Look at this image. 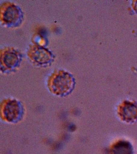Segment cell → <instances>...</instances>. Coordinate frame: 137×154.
I'll return each mask as SVG.
<instances>
[{
	"instance_id": "obj_1",
	"label": "cell",
	"mask_w": 137,
	"mask_h": 154,
	"mask_svg": "<svg viewBox=\"0 0 137 154\" xmlns=\"http://www.w3.org/2000/svg\"><path fill=\"white\" fill-rule=\"evenodd\" d=\"M117 114L122 121L133 123L137 121V102L125 100L117 108Z\"/></svg>"
},
{
	"instance_id": "obj_2",
	"label": "cell",
	"mask_w": 137,
	"mask_h": 154,
	"mask_svg": "<svg viewBox=\"0 0 137 154\" xmlns=\"http://www.w3.org/2000/svg\"><path fill=\"white\" fill-rule=\"evenodd\" d=\"M51 83L54 90L65 91L68 90L71 85V78L68 73L59 71L53 75Z\"/></svg>"
},
{
	"instance_id": "obj_3",
	"label": "cell",
	"mask_w": 137,
	"mask_h": 154,
	"mask_svg": "<svg viewBox=\"0 0 137 154\" xmlns=\"http://www.w3.org/2000/svg\"><path fill=\"white\" fill-rule=\"evenodd\" d=\"M109 154H133V146L128 141L118 140L111 147Z\"/></svg>"
},
{
	"instance_id": "obj_4",
	"label": "cell",
	"mask_w": 137,
	"mask_h": 154,
	"mask_svg": "<svg viewBox=\"0 0 137 154\" xmlns=\"http://www.w3.org/2000/svg\"><path fill=\"white\" fill-rule=\"evenodd\" d=\"M30 55L32 60L41 63H45L50 60V54L45 49L39 47H35L31 49Z\"/></svg>"
},
{
	"instance_id": "obj_5",
	"label": "cell",
	"mask_w": 137,
	"mask_h": 154,
	"mask_svg": "<svg viewBox=\"0 0 137 154\" xmlns=\"http://www.w3.org/2000/svg\"><path fill=\"white\" fill-rule=\"evenodd\" d=\"M20 11L15 6L8 5L3 8V20L8 23H14V20H17L20 16Z\"/></svg>"
},
{
	"instance_id": "obj_6",
	"label": "cell",
	"mask_w": 137,
	"mask_h": 154,
	"mask_svg": "<svg viewBox=\"0 0 137 154\" xmlns=\"http://www.w3.org/2000/svg\"><path fill=\"white\" fill-rule=\"evenodd\" d=\"M2 64L8 68L14 67L18 61L17 55L15 52L9 50L5 51L2 56Z\"/></svg>"
}]
</instances>
